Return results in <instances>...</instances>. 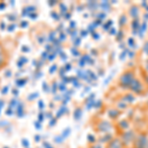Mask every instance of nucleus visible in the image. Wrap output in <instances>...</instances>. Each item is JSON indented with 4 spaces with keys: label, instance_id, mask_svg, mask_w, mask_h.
<instances>
[{
    "label": "nucleus",
    "instance_id": "nucleus-1",
    "mask_svg": "<svg viewBox=\"0 0 148 148\" xmlns=\"http://www.w3.org/2000/svg\"><path fill=\"white\" fill-rule=\"evenodd\" d=\"M135 78H136V74H135V71L133 69H127V70L123 71L119 77V87L121 88L123 90H128V88L130 87L131 83L133 82Z\"/></svg>",
    "mask_w": 148,
    "mask_h": 148
},
{
    "label": "nucleus",
    "instance_id": "nucleus-2",
    "mask_svg": "<svg viewBox=\"0 0 148 148\" xmlns=\"http://www.w3.org/2000/svg\"><path fill=\"white\" fill-rule=\"evenodd\" d=\"M114 123L112 121L105 120V119H99L96 121L94 128L99 134H106V133H112L114 130Z\"/></svg>",
    "mask_w": 148,
    "mask_h": 148
},
{
    "label": "nucleus",
    "instance_id": "nucleus-3",
    "mask_svg": "<svg viewBox=\"0 0 148 148\" xmlns=\"http://www.w3.org/2000/svg\"><path fill=\"white\" fill-rule=\"evenodd\" d=\"M128 91L132 93L133 95H137V96H143L146 93L147 87L143 83L142 80H140L139 78H135L133 80V82L131 83L130 87L128 88Z\"/></svg>",
    "mask_w": 148,
    "mask_h": 148
},
{
    "label": "nucleus",
    "instance_id": "nucleus-4",
    "mask_svg": "<svg viewBox=\"0 0 148 148\" xmlns=\"http://www.w3.org/2000/svg\"><path fill=\"white\" fill-rule=\"evenodd\" d=\"M136 135H137L136 131L130 128V130L121 132L120 135V138L121 139L123 144H125V146L127 148V147H130L131 145H133L135 138H136Z\"/></svg>",
    "mask_w": 148,
    "mask_h": 148
},
{
    "label": "nucleus",
    "instance_id": "nucleus-5",
    "mask_svg": "<svg viewBox=\"0 0 148 148\" xmlns=\"http://www.w3.org/2000/svg\"><path fill=\"white\" fill-rule=\"evenodd\" d=\"M133 146L136 148H148V134L146 132L137 133L136 138L133 143Z\"/></svg>",
    "mask_w": 148,
    "mask_h": 148
},
{
    "label": "nucleus",
    "instance_id": "nucleus-6",
    "mask_svg": "<svg viewBox=\"0 0 148 148\" xmlns=\"http://www.w3.org/2000/svg\"><path fill=\"white\" fill-rule=\"evenodd\" d=\"M9 59H10V56L8 53V51L0 42V70L7 66V64L9 63Z\"/></svg>",
    "mask_w": 148,
    "mask_h": 148
},
{
    "label": "nucleus",
    "instance_id": "nucleus-7",
    "mask_svg": "<svg viewBox=\"0 0 148 148\" xmlns=\"http://www.w3.org/2000/svg\"><path fill=\"white\" fill-rule=\"evenodd\" d=\"M123 114V112H121L120 110H118L116 107L114 108H110L107 110V116L110 119V121H119Z\"/></svg>",
    "mask_w": 148,
    "mask_h": 148
},
{
    "label": "nucleus",
    "instance_id": "nucleus-8",
    "mask_svg": "<svg viewBox=\"0 0 148 148\" xmlns=\"http://www.w3.org/2000/svg\"><path fill=\"white\" fill-rule=\"evenodd\" d=\"M130 125L131 123L128 119H121V120H119L118 123H116V127L121 131V133L130 130Z\"/></svg>",
    "mask_w": 148,
    "mask_h": 148
},
{
    "label": "nucleus",
    "instance_id": "nucleus-9",
    "mask_svg": "<svg viewBox=\"0 0 148 148\" xmlns=\"http://www.w3.org/2000/svg\"><path fill=\"white\" fill-rule=\"evenodd\" d=\"M105 148H126L121 141L120 136H114L108 144H106Z\"/></svg>",
    "mask_w": 148,
    "mask_h": 148
},
{
    "label": "nucleus",
    "instance_id": "nucleus-10",
    "mask_svg": "<svg viewBox=\"0 0 148 148\" xmlns=\"http://www.w3.org/2000/svg\"><path fill=\"white\" fill-rule=\"evenodd\" d=\"M139 15H140V7L137 5H131L130 8L128 9V16L132 19V20H135V19H139Z\"/></svg>",
    "mask_w": 148,
    "mask_h": 148
},
{
    "label": "nucleus",
    "instance_id": "nucleus-11",
    "mask_svg": "<svg viewBox=\"0 0 148 148\" xmlns=\"http://www.w3.org/2000/svg\"><path fill=\"white\" fill-rule=\"evenodd\" d=\"M70 132H71V130L69 127L67 128H65L63 131H62V133L61 134H59L58 136H56V138H54V140H56V143H58V144H60V143H62L64 140L67 138L69 135H70Z\"/></svg>",
    "mask_w": 148,
    "mask_h": 148
},
{
    "label": "nucleus",
    "instance_id": "nucleus-12",
    "mask_svg": "<svg viewBox=\"0 0 148 148\" xmlns=\"http://www.w3.org/2000/svg\"><path fill=\"white\" fill-rule=\"evenodd\" d=\"M114 136L113 135V133H106V134H101L100 135V137L98 138V143H100V144L102 145H106L108 144V143L111 141L112 139H113Z\"/></svg>",
    "mask_w": 148,
    "mask_h": 148
},
{
    "label": "nucleus",
    "instance_id": "nucleus-13",
    "mask_svg": "<svg viewBox=\"0 0 148 148\" xmlns=\"http://www.w3.org/2000/svg\"><path fill=\"white\" fill-rule=\"evenodd\" d=\"M120 99H121L125 104H127L128 106H130V105L133 104V103L135 102V99H136V98H135V95H133L132 93L130 92V93H126V94L123 95Z\"/></svg>",
    "mask_w": 148,
    "mask_h": 148
},
{
    "label": "nucleus",
    "instance_id": "nucleus-14",
    "mask_svg": "<svg viewBox=\"0 0 148 148\" xmlns=\"http://www.w3.org/2000/svg\"><path fill=\"white\" fill-rule=\"evenodd\" d=\"M116 108L118 110H120L121 112H123V111H125V110L128 108V105L125 104L121 99H119V101L116 103Z\"/></svg>",
    "mask_w": 148,
    "mask_h": 148
},
{
    "label": "nucleus",
    "instance_id": "nucleus-15",
    "mask_svg": "<svg viewBox=\"0 0 148 148\" xmlns=\"http://www.w3.org/2000/svg\"><path fill=\"white\" fill-rule=\"evenodd\" d=\"M140 25H141V23H140V20H139V19H135V20H132V21H131V29L133 30L134 34H137L138 29H139Z\"/></svg>",
    "mask_w": 148,
    "mask_h": 148
},
{
    "label": "nucleus",
    "instance_id": "nucleus-16",
    "mask_svg": "<svg viewBox=\"0 0 148 148\" xmlns=\"http://www.w3.org/2000/svg\"><path fill=\"white\" fill-rule=\"evenodd\" d=\"M147 30V22L146 21H143V23L140 25L139 29H138V36H139V38H142L143 35H144V33L146 32Z\"/></svg>",
    "mask_w": 148,
    "mask_h": 148
},
{
    "label": "nucleus",
    "instance_id": "nucleus-17",
    "mask_svg": "<svg viewBox=\"0 0 148 148\" xmlns=\"http://www.w3.org/2000/svg\"><path fill=\"white\" fill-rule=\"evenodd\" d=\"M82 114H83L82 109L79 108V107H78V108H76L75 111H74V113H73L74 120H75V121H80L81 118H82Z\"/></svg>",
    "mask_w": 148,
    "mask_h": 148
},
{
    "label": "nucleus",
    "instance_id": "nucleus-18",
    "mask_svg": "<svg viewBox=\"0 0 148 148\" xmlns=\"http://www.w3.org/2000/svg\"><path fill=\"white\" fill-rule=\"evenodd\" d=\"M119 24H120L121 28H123V26H125L127 24V16L125 14H123V15L120 17V20H119Z\"/></svg>",
    "mask_w": 148,
    "mask_h": 148
},
{
    "label": "nucleus",
    "instance_id": "nucleus-19",
    "mask_svg": "<svg viewBox=\"0 0 148 148\" xmlns=\"http://www.w3.org/2000/svg\"><path fill=\"white\" fill-rule=\"evenodd\" d=\"M87 141L90 145H91V144H94V143L98 142V138L95 136L94 134H91V133H90V134H88V136H87Z\"/></svg>",
    "mask_w": 148,
    "mask_h": 148
},
{
    "label": "nucleus",
    "instance_id": "nucleus-20",
    "mask_svg": "<svg viewBox=\"0 0 148 148\" xmlns=\"http://www.w3.org/2000/svg\"><path fill=\"white\" fill-rule=\"evenodd\" d=\"M99 6L101 7L103 10H109V8L111 7V3L108 1H103L101 3H99Z\"/></svg>",
    "mask_w": 148,
    "mask_h": 148
},
{
    "label": "nucleus",
    "instance_id": "nucleus-21",
    "mask_svg": "<svg viewBox=\"0 0 148 148\" xmlns=\"http://www.w3.org/2000/svg\"><path fill=\"white\" fill-rule=\"evenodd\" d=\"M142 51H143V53H144L145 56H147V58H148V40H145L144 44H143V46H142Z\"/></svg>",
    "mask_w": 148,
    "mask_h": 148
},
{
    "label": "nucleus",
    "instance_id": "nucleus-22",
    "mask_svg": "<svg viewBox=\"0 0 148 148\" xmlns=\"http://www.w3.org/2000/svg\"><path fill=\"white\" fill-rule=\"evenodd\" d=\"M142 81L145 84V86L148 88V74H146L144 71H142Z\"/></svg>",
    "mask_w": 148,
    "mask_h": 148
},
{
    "label": "nucleus",
    "instance_id": "nucleus-23",
    "mask_svg": "<svg viewBox=\"0 0 148 148\" xmlns=\"http://www.w3.org/2000/svg\"><path fill=\"white\" fill-rule=\"evenodd\" d=\"M127 44H128V47H130V49H133L135 47V40H134V39H133V38H130V39H128Z\"/></svg>",
    "mask_w": 148,
    "mask_h": 148
},
{
    "label": "nucleus",
    "instance_id": "nucleus-24",
    "mask_svg": "<svg viewBox=\"0 0 148 148\" xmlns=\"http://www.w3.org/2000/svg\"><path fill=\"white\" fill-rule=\"evenodd\" d=\"M143 71L146 74H148V58L145 59L144 64H143Z\"/></svg>",
    "mask_w": 148,
    "mask_h": 148
},
{
    "label": "nucleus",
    "instance_id": "nucleus-25",
    "mask_svg": "<svg viewBox=\"0 0 148 148\" xmlns=\"http://www.w3.org/2000/svg\"><path fill=\"white\" fill-rule=\"evenodd\" d=\"M89 148H105V147H104V145H102L97 142V143H94V144H91L89 146Z\"/></svg>",
    "mask_w": 148,
    "mask_h": 148
},
{
    "label": "nucleus",
    "instance_id": "nucleus-26",
    "mask_svg": "<svg viewBox=\"0 0 148 148\" xmlns=\"http://www.w3.org/2000/svg\"><path fill=\"white\" fill-rule=\"evenodd\" d=\"M123 31H120L119 33H116V40H119V42H121V40H123Z\"/></svg>",
    "mask_w": 148,
    "mask_h": 148
},
{
    "label": "nucleus",
    "instance_id": "nucleus-27",
    "mask_svg": "<svg viewBox=\"0 0 148 148\" xmlns=\"http://www.w3.org/2000/svg\"><path fill=\"white\" fill-rule=\"evenodd\" d=\"M105 13H100L99 15H98V19H104L105 18Z\"/></svg>",
    "mask_w": 148,
    "mask_h": 148
},
{
    "label": "nucleus",
    "instance_id": "nucleus-28",
    "mask_svg": "<svg viewBox=\"0 0 148 148\" xmlns=\"http://www.w3.org/2000/svg\"><path fill=\"white\" fill-rule=\"evenodd\" d=\"M127 148H136V147H134V146H130V147H127Z\"/></svg>",
    "mask_w": 148,
    "mask_h": 148
},
{
    "label": "nucleus",
    "instance_id": "nucleus-29",
    "mask_svg": "<svg viewBox=\"0 0 148 148\" xmlns=\"http://www.w3.org/2000/svg\"><path fill=\"white\" fill-rule=\"evenodd\" d=\"M146 106H147V108H148V101H147V103H146Z\"/></svg>",
    "mask_w": 148,
    "mask_h": 148
}]
</instances>
